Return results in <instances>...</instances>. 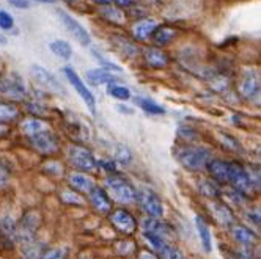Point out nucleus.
<instances>
[{
    "label": "nucleus",
    "instance_id": "ddd939ff",
    "mask_svg": "<svg viewBox=\"0 0 261 259\" xmlns=\"http://www.w3.org/2000/svg\"><path fill=\"white\" fill-rule=\"evenodd\" d=\"M110 223L115 226V229L124 236H130L134 234L137 229V221L133 217L129 211L126 209H117L114 211V214L110 215Z\"/></svg>",
    "mask_w": 261,
    "mask_h": 259
},
{
    "label": "nucleus",
    "instance_id": "a878e982",
    "mask_svg": "<svg viewBox=\"0 0 261 259\" xmlns=\"http://www.w3.org/2000/svg\"><path fill=\"white\" fill-rule=\"evenodd\" d=\"M198 190L203 196H206L210 199H216L217 196H220L222 190L219 187V184L211 179V178H204L198 182Z\"/></svg>",
    "mask_w": 261,
    "mask_h": 259
},
{
    "label": "nucleus",
    "instance_id": "2f4dec72",
    "mask_svg": "<svg viewBox=\"0 0 261 259\" xmlns=\"http://www.w3.org/2000/svg\"><path fill=\"white\" fill-rule=\"evenodd\" d=\"M22 254L27 257V259H40L41 254L44 253L41 244L38 242V240H32V242H27V244H22Z\"/></svg>",
    "mask_w": 261,
    "mask_h": 259
},
{
    "label": "nucleus",
    "instance_id": "b1692460",
    "mask_svg": "<svg viewBox=\"0 0 261 259\" xmlns=\"http://www.w3.org/2000/svg\"><path fill=\"white\" fill-rule=\"evenodd\" d=\"M21 131L24 135H27L30 138L40 132L49 131V126L40 118H27V120L21 121Z\"/></svg>",
    "mask_w": 261,
    "mask_h": 259
},
{
    "label": "nucleus",
    "instance_id": "3c124183",
    "mask_svg": "<svg viewBox=\"0 0 261 259\" xmlns=\"http://www.w3.org/2000/svg\"><path fill=\"white\" fill-rule=\"evenodd\" d=\"M117 108H118V112H123V113H127V115L134 113V110H133V108L124 107V105H117Z\"/></svg>",
    "mask_w": 261,
    "mask_h": 259
},
{
    "label": "nucleus",
    "instance_id": "393cba45",
    "mask_svg": "<svg viewBox=\"0 0 261 259\" xmlns=\"http://www.w3.org/2000/svg\"><path fill=\"white\" fill-rule=\"evenodd\" d=\"M195 226H197L198 237L201 240L203 248L206 250V251H211V248H213V237H211V228L206 223V220L201 218L200 215H197L195 217Z\"/></svg>",
    "mask_w": 261,
    "mask_h": 259
},
{
    "label": "nucleus",
    "instance_id": "473e14b6",
    "mask_svg": "<svg viewBox=\"0 0 261 259\" xmlns=\"http://www.w3.org/2000/svg\"><path fill=\"white\" fill-rule=\"evenodd\" d=\"M217 138H219V143L225 148L227 151H230V153H241V145H239V141L234 138V137H231V135H228V134H223V132H220L219 135H217Z\"/></svg>",
    "mask_w": 261,
    "mask_h": 259
},
{
    "label": "nucleus",
    "instance_id": "4c0bfd02",
    "mask_svg": "<svg viewBox=\"0 0 261 259\" xmlns=\"http://www.w3.org/2000/svg\"><path fill=\"white\" fill-rule=\"evenodd\" d=\"M227 195H228V199H231L236 206H244L246 203H247V199H249L246 195H242L241 192L234 190L233 187H228L227 189Z\"/></svg>",
    "mask_w": 261,
    "mask_h": 259
},
{
    "label": "nucleus",
    "instance_id": "58836bf2",
    "mask_svg": "<svg viewBox=\"0 0 261 259\" xmlns=\"http://www.w3.org/2000/svg\"><path fill=\"white\" fill-rule=\"evenodd\" d=\"M62 196V201L63 203H69V205H82V198L79 196L77 192H74V190H63L60 193Z\"/></svg>",
    "mask_w": 261,
    "mask_h": 259
},
{
    "label": "nucleus",
    "instance_id": "37998d69",
    "mask_svg": "<svg viewBox=\"0 0 261 259\" xmlns=\"http://www.w3.org/2000/svg\"><path fill=\"white\" fill-rule=\"evenodd\" d=\"M10 170H8V166L5 163L0 162V190L5 189L8 186V182H10Z\"/></svg>",
    "mask_w": 261,
    "mask_h": 259
},
{
    "label": "nucleus",
    "instance_id": "864d4df0",
    "mask_svg": "<svg viewBox=\"0 0 261 259\" xmlns=\"http://www.w3.org/2000/svg\"><path fill=\"white\" fill-rule=\"evenodd\" d=\"M96 4H99V5H110L114 0H95Z\"/></svg>",
    "mask_w": 261,
    "mask_h": 259
},
{
    "label": "nucleus",
    "instance_id": "ea45409f",
    "mask_svg": "<svg viewBox=\"0 0 261 259\" xmlns=\"http://www.w3.org/2000/svg\"><path fill=\"white\" fill-rule=\"evenodd\" d=\"M40 259H66V250L63 248H47Z\"/></svg>",
    "mask_w": 261,
    "mask_h": 259
},
{
    "label": "nucleus",
    "instance_id": "72a5a7b5",
    "mask_svg": "<svg viewBox=\"0 0 261 259\" xmlns=\"http://www.w3.org/2000/svg\"><path fill=\"white\" fill-rule=\"evenodd\" d=\"M114 160L121 163V165H129L130 162H133V153H130V150L126 145H117Z\"/></svg>",
    "mask_w": 261,
    "mask_h": 259
},
{
    "label": "nucleus",
    "instance_id": "f3484780",
    "mask_svg": "<svg viewBox=\"0 0 261 259\" xmlns=\"http://www.w3.org/2000/svg\"><path fill=\"white\" fill-rule=\"evenodd\" d=\"M88 199H90V205L93 206V209L99 214H109L112 209V199L109 198L106 190L98 186L88 193Z\"/></svg>",
    "mask_w": 261,
    "mask_h": 259
},
{
    "label": "nucleus",
    "instance_id": "5701e85b",
    "mask_svg": "<svg viewBox=\"0 0 261 259\" xmlns=\"http://www.w3.org/2000/svg\"><path fill=\"white\" fill-rule=\"evenodd\" d=\"M99 14L104 17V19L110 24L115 25H123L126 22V13L118 8V7H112V5H101L99 8Z\"/></svg>",
    "mask_w": 261,
    "mask_h": 259
},
{
    "label": "nucleus",
    "instance_id": "dca6fc26",
    "mask_svg": "<svg viewBox=\"0 0 261 259\" xmlns=\"http://www.w3.org/2000/svg\"><path fill=\"white\" fill-rule=\"evenodd\" d=\"M142 231L156 234L165 240H167V237H170L173 234L172 228L167 225L165 221H162L161 218H153V217H146L142 220Z\"/></svg>",
    "mask_w": 261,
    "mask_h": 259
},
{
    "label": "nucleus",
    "instance_id": "7ed1b4c3",
    "mask_svg": "<svg viewBox=\"0 0 261 259\" xmlns=\"http://www.w3.org/2000/svg\"><path fill=\"white\" fill-rule=\"evenodd\" d=\"M66 159L74 168H77L81 171L95 173L98 170V160L95 156H93L91 151L87 150V148L76 146V145L69 146L66 151Z\"/></svg>",
    "mask_w": 261,
    "mask_h": 259
},
{
    "label": "nucleus",
    "instance_id": "09e8293b",
    "mask_svg": "<svg viewBox=\"0 0 261 259\" xmlns=\"http://www.w3.org/2000/svg\"><path fill=\"white\" fill-rule=\"evenodd\" d=\"M115 2H117V7L118 8H130V7H133L134 5V0H115Z\"/></svg>",
    "mask_w": 261,
    "mask_h": 259
},
{
    "label": "nucleus",
    "instance_id": "603ef678",
    "mask_svg": "<svg viewBox=\"0 0 261 259\" xmlns=\"http://www.w3.org/2000/svg\"><path fill=\"white\" fill-rule=\"evenodd\" d=\"M8 132H10V127H8L7 124H2V123H0V137H5Z\"/></svg>",
    "mask_w": 261,
    "mask_h": 259
},
{
    "label": "nucleus",
    "instance_id": "a18cd8bd",
    "mask_svg": "<svg viewBox=\"0 0 261 259\" xmlns=\"http://www.w3.org/2000/svg\"><path fill=\"white\" fill-rule=\"evenodd\" d=\"M117 162L112 159V160H101L98 162V168H102L104 171L110 173V175H117Z\"/></svg>",
    "mask_w": 261,
    "mask_h": 259
},
{
    "label": "nucleus",
    "instance_id": "a19ab883",
    "mask_svg": "<svg viewBox=\"0 0 261 259\" xmlns=\"http://www.w3.org/2000/svg\"><path fill=\"white\" fill-rule=\"evenodd\" d=\"M14 27L13 16L7 11L0 10V30H11Z\"/></svg>",
    "mask_w": 261,
    "mask_h": 259
},
{
    "label": "nucleus",
    "instance_id": "c9c22d12",
    "mask_svg": "<svg viewBox=\"0 0 261 259\" xmlns=\"http://www.w3.org/2000/svg\"><path fill=\"white\" fill-rule=\"evenodd\" d=\"M0 228H2V231L5 233V236H10V237H13V239H14V233H16V221H14L11 217L5 215V217L0 218Z\"/></svg>",
    "mask_w": 261,
    "mask_h": 259
},
{
    "label": "nucleus",
    "instance_id": "4be33fe9",
    "mask_svg": "<svg viewBox=\"0 0 261 259\" xmlns=\"http://www.w3.org/2000/svg\"><path fill=\"white\" fill-rule=\"evenodd\" d=\"M87 80L91 85H106V83L117 82V76L106 68H98V69H91L87 72Z\"/></svg>",
    "mask_w": 261,
    "mask_h": 259
},
{
    "label": "nucleus",
    "instance_id": "a211bd4d",
    "mask_svg": "<svg viewBox=\"0 0 261 259\" xmlns=\"http://www.w3.org/2000/svg\"><path fill=\"white\" fill-rule=\"evenodd\" d=\"M210 208H211V212H213L214 218L219 221L220 225L228 226V228H230L231 225H234V214H233V211L225 205V203L214 199V201L210 203Z\"/></svg>",
    "mask_w": 261,
    "mask_h": 259
},
{
    "label": "nucleus",
    "instance_id": "9b49d317",
    "mask_svg": "<svg viewBox=\"0 0 261 259\" xmlns=\"http://www.w3.org/2000/svg\"><path fill=\"white\" fill-rule=\"evenodd\" d=\"M30 76L40 87L49 90L50 93H62V91H63V88H62L60 82L57 80V77H55L54 74H50L41 65H32L30 66Z\"/></svg>",
    "mask_w": 261,
    "mask_h": 259
},
{
    "label": "nucleus",
    "instance_id": "8fccbe9b",
    "mask_svg": "<svg viewBox=\"0 0 261 259\" xmlns=\"http://www.w3.org/2000/svg\"><path fill=\"white\" fill-rule=\"evenodd\" d=\"M139 259H158V256L151 251H140Z\"/></svg>",
    "mask_w": 261,
    "mask_h": 259
},
{
    "label": "nucleus",
    "instance_id": "49530a36",
    "mask_svg": "<svg viewBox=\"0 0 261 259\" xmlns=\"http://www.w3.org/2000/svg\"><path fill=\"white\" fill-rule=\"evenodd\" d=\"M246 218L250 221V223H253L255 226H259V211L258 209H249L246 212Z\"/></svg>",
    "mask_w": 261,
    "mask_h": 259
},
{
    "label": "nucleus",
    "instance_id": "4468645a",
    "mask_svg": "<svg viewBox=\"0 0 261 259\" xmlns=\"http://www.w3.org/2000/svg\"><path fill=\"white\" fill-rule=\"evenodd\" d=\"M206 170L217 184H228L230 178V162L220 160V159H211L206 163Z\"/></svg>",
    "mask_w": 261,
    "mask_h": 259
},
{
    "label": "nucleus",
    "instance_id": "c756f323",
    "mask_svg": "<svg viewBox=\"0 0 261 259\" xmlns=\"http://www.w3.org/2000/svg\"><path fill=\"white\" fill-rule=\"evenodd\" d=\"M142 237H143V240L146 242V245L150 247L153 251H156V253H164V250L167 248V240L165 239H162V237H159V236H156V234H151V233H143L142 234Z\"/></svg>",
    "mask_w": 261,
    "mask_h": 259
},
{
    "label": "nucleus",
    "instance_id": "20e7f679",
    "mask_svg": "<svg viewBox=\"0 0 261 259\" xmlns=\"http://www.w3.org/2000/svg\"><path fill=\"white\" fill-rule=\"evenodd\" d=\"M228 184L238 192H241L242 195H246L247 198L253 196V193L256 192V189L253 187V184L247 175V168L239 162H230V178H228Z\"/></svg>",
    "mask_w": 261,
    "mask_h": 259
},
{
    "label": "nucleus",
    "instance_id": "412c9836",
    "mask_svg": "<svg viewBox=\"0 0 261 259\" xmlns=\"http://www.w3.org/2000/svg\"><path fill=\"white\" fill-rule=\"evenodd\" d=\"M230 233L233 236V239L236 242L241 245V247H253L255 244V233L252 229H249L247 226L244 225H239V223H234L230 226Z\"/></svg>",
    "mask_w": 261,
    "mask_h": 259
},
{
    "label": "nucleus",
    "instance_id": "aec40b11",
    "mask_svg": "<svg viewBox=\"0 0 261 259\" xmlns=\"http://www.w3.org/2000/svg\"><path fill=\"white\" fill-rule=\"evenodd\" d=\"M143 59L150 66L159 68V69L169 66V63H170L169 55H167L162 49H158V47H146L143 50Z\"/></svg>",
    "mask_w": 261,
    "mask_h": 259
},
{
    "label": "nucleus",
    "instance_id": "5fc2aeb1",
    "mask_svg": "<svg viewBox=\"0 0 261 259\" xmlns=\"http://www.w3.org/2000/svg\"><path fill=\"white\" fill-rule=\"evenodd\" d=\"M36 2H41V4H54V2H57V0H36Z\"/></svg>",
    "mask_w": 261,
    "mask_h": 259
},
{
    "label": "nucleus",
    "instance_id": "6ab92c4d",
    "mask_svg": "<svg viewBox=\"0 0 261 259\" xmlns=\"http://www.w3.org/2000/svg\"><path fill=\"white\" fill-rule=\"evenodd\" d=\"M159 27L156 19H142L139 22H136L130 28V33H133L134 40L137 41H145L150 36H153V33L156 32V28Z\"/></svg>",
    "mask_w": 261,
    "mask_h": 259
},
{
    "label": "nucleus",
    "instance_id": "f03ea898",
    "mask_svg": "<svg viewBox=\"0 0 261 259\" xmlns=\"http://www.w3.org/2000/svg\"><path fill=\"white\" fill-rule=\"evenodd\" d=\"M178 162L189 171H201L206 168V163L213 159L211 151L204 146L188 145L176 151Z\"/></svg>",
    "mask_w": 261,
    "mask_h": 259
},
{
    "label": "nucleus",
    "instance_id": "f704fd0d",
    "mask_svg": "<svg viewBox=\"0 0 261 259\" xmlns=\"http://www.w3.org/2000/svg\"><path fill=\"white\" fill-rule=\"evenodd\" d=\"M109 93L114 99H118V101H127L130 99V91L126 88V87H121V85H114L110 83L109 87Z\"/></svg>",
    "mask_w": 261,
    "mask_h": 259
},
{
    "label": "nucleus",
    "instance_id": "bb28decb",
    "mask_svg": "<svg viewBox=\"0 0 261 259\" xmlns=\"http://www.w3.org/2000/svg\"><path fill=\"white\" fill-rule=\"evenodd\" d=\"M19 117V110L14 104L10 102H0V123L8 124L11 121H16Z\"/></svg>",
    "mask_w": 261,
    "mask_h": 259
},
{
    "label": "nucleus",
    "instance_id": "e433bc0d",
    "mask_svg": "<svg viewBox=\"0 0 261 259\" xmlns=\"http://www.w3.org/2000/svg\"><path fill=\"white\" fill-rule=\"evenodd\" d=\"M93 55L96 57V60L102 65V68H106V69H109V71H112V72H121V68L118 66V65H115L114 62H110V60H107L102 53H99L98 50H93Z\"/></svg>",
    "mask_w": 261,
    "mask_h": 259
},
{
    "label": "nucleus",
    "instance_id": "f257e3e1",
    "mask_svg": "<svg viewBox=\"0 0 261 259\" xmlns=\"http://www.w3.org/2000/svg\"><path fill=\"white\" fill-rule=\"evenodd\" d=\"M104 190L110 199L120 205H134L137 203V190L126 178L120 175H110L104 181Z\"/></svg>",
    "mask_w": 261,
    "mask_h": 259
},
{
    "label": "nucleus",
    "instance_id": "423d86ee",
    "mask_svg": "<svg viewBox=\"0 0 261 259\" xmlns=\"http://www.w3.org/2000/svg\"><path fill=\"white\" fill-rule=\"evenodd\" d=\"M63 72H65V76L66 79L69 80V83L74 87V90L77 91V95L81 96V99L85 102V105L88 107V110L91 113H96V101H95V96L91 95V91L88 90V87L84 83V80L81 79L79 74L74 71L72 68L66 66L63 68Z\"/></svg>",
    "mask_w": 261,
    "mask_h": 259
},
{
    "label": "nucleus",
    "instance_id": "cd10ccee",
    "mask_svg": "<svg viewBox=\"0 0 261 259\" xmlns=\"http://www.w3.org/2000/svg\"><path fill=\"white\" fill-rule=\"evenodd\" d=\"M49 49L57 55V57L63 59V60H69L72 57V47L68 41L63 40H55L49 44Z\"/></svg>",
    "mask_w": 261,
    "mask_h": 259
},
{
    "label": "nucleus",
    "instance_id": "79ce46f5",
    "mask_svg": "<svg viewBox=\"0 0 261 259\" xmlns=\"http://www.w3.org/2000/svg\"><path fill=\"white\" fill-rule=\"evenodd\" d=\"M43 170L49 175H54V176H59L62 175L63 171V166L59 163V162H54V160H49L44 166H43Z\"/></svg>",
    "mask_w": 261,
    "mask_h": 259
},
{
    "label": "nucleus",
    "instance_id": "c85d7f7f",
    "mask_svg": "<svg viewBox=\"0 0 261 259\" xmlns=\"http://www.w3.org/2000/svg\"><path fill=\"white\" fill-rule=\"evenodd\" d=\"M176 36V30L169 27V25H164V27H158L156 32L153 33V38L158 44L161 46H167L173 38Z\"/></svg>",
    "mask_w": 261,
    "mask_h": 259
},
{
    "label": "nucleus",
    "instance_id": "7c9ffc66",
    "mask_svg": "<svg viewBox=\"0 0 261 259\" xmlns=\"http://www.w3.org/2000/svg\"><path fill=\"white\" fill-rule=\"evenodd\" d=\"M136 104L145 110L146 113H151V115H164L165 113V108L161 107L159 104H156L151 99H146V98H136Z\"/></svg>",
    "mask_w": 261,
    "mask_h": 259
},
{
    "label": "nucleus",
    "instance_id": "c03bdc74",
    "mask_svg": "<svg viewBox=\"0 0 261 259\" xmlns=\"http://www.w3.org/2000/svg\"><path fill=\"white\" fill-rule=\"evenodd\" d=\"M162 257L164 259H184L182 253L176 247H172V245H167V248L162 253Z\"/></svg>",
    "mask_w": 261,
    "mask_h": 259
},
{
    "label": "nucleus",
    "instance_id": "6e6d98bb",
    "mask_svg": "<svg viewBox=\"0 0 261 259\" xmlns=\"http://www.w3.org/2000/svg\"><path fill=\"white\" fill-rule=\"evenodd\" d=\"M0 44H7V38L4 35H0Z\"/></svg>",
    "mask_w": 261,
    "mask_h": 259
},
{
    "label": "nucleus",
    "instance_id": "9d476101",
    "mask_svg": "<svg viewBox=\"0 0 261 259\" xmlns=\"http://www.w3.org/2000/svg\"><path fill=\"white\" fill-rule=\"evenodd\" d=\"M0 93L10 99L21 101L25 98V85L17 74H8L0 79Z\"/></svg>",
    "mask_w": 261,
    "mask_h": 259
},
{
    "label": "nucleus",
    "instance_id": "39448f33",
    "mask_svg": "<svg viewBox=\"0 0 261 259\" xmlns=\"http://www.w3.org/2000/svg\"><path fill=\"white\" fill-rule=\"evenodd\" d=\"M40 220H41V217L38 212L30 211L21 218V221H17L16 233H14V239L17 240V242L22 245V244H27V242L35 240L36 231H38V228H40Z\"/></svg>",
    "mask_w": 261,
    "mask_h": 259
},
{
    "label": "nucleus",
    "instance_id": "2eb2a0df",
    "mask_svg": "<svg viewBox=\"0 0 261 259\" xmlns=\"http://www.w3.org/2000/svg\"><path fill=\"white\" fill-rule=\"evenodd\" d=\"M68 184L74 192H81L87 195L96 187L95 179L88 176L87 173H81V171H72L68 178Z\"/></svg>",
    "mask_w": 261,
    "mask_h": 259
},
{
    "label": "nucleus",
    "instance_id": "6e6552de",
    "mask_svg": "<svg viewBox=\"0 0 261 259\" xmlns=\"http://www.w3.org/2000/svg\"><path fill=\"white\" fill-rule=\"evenodd\" d=\"M137 201L140 203L143 212L148 217L161 218L164 215V205H162V201L159 199V196L153 190L142 189L140 192H137Z\"/></svg>",
    "mask_w": 261,
    "mask_h": 259
},
{
    "label": "nucleus",
    "instance_id": "de8ad7c7",
    "mask_svg": "<svg viewBox=\"0 0 261 259\" xmlns=\"http://www.w3.org/2000/svg\"><path fill=\"white\" fill-rule=\"evenodd\" d=\"M8 2H10L13 7L19 8V10H25V8H29V7H30L29 0H8Z\"/></svg>",
    "mask_w": 261,
    "mask_h": 259
},
{
    "label": "nucleus",
    "instance_id": "1a4fd4ad",
    "mask_svg": "<svg viewBox=\"0 0 261 259\" xmlns=\"http://www.w3.org/2000/svg\"><path fill=\"white\" fill-rule=\"evenodd\" d=\"M239 93L247 101L258 99V96H259V74L256 69H246L242 72V77L239 82Z\"/></svg>",
    "mask_w": 261,
    "mask_h": 259
},
{
    "label": "nucleus",
    "instance_id": "0eeeda50",
    "mask_svg": "<svg viewBox=\"0 0 261 259\" xmlns=\"http://www.w3.org/2000/svg\"><path fill=\"white\" fill-rule=\"evenodd\" d=\"M57 16L60 17V21H62V24L65 25V28L74 36V38H76V40L79 41L81 46L88 47V46L91 44V36H90L88 30H87L79 21H76L71 14H68L66 11H62V10L57 11Z\"/></svg>",
    "mask_w": 261,
    "mask_h": 259
},
{
    "label": "nucleus",
    "instance_id": "f8f14e48",
    "mask_svg": "<svg viewBox=\"0 0 261 259\" xmlns=\"http://www.w3.org/2000/svg\"><path fill=\"white\" fill-rule=\"evenodd\" d=\"M30 143L36 151L46 156H52L60 150L59 140L52 131H44V132H40L30 137Z\"/></svg>",
    "mask_w": 261,
    "mask_h": 259
}]
</instances>
